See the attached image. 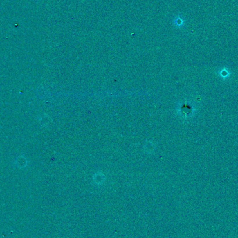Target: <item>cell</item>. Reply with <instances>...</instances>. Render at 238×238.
Segmentation results:
<instances>
[{
  "instance_id": "1",
  "label": "cell",
  "mask_w": 238,
  "mask_h": 238,
  "mask_svg": "<svg viewBox=\"0 0 238 238\" xmlns=\"http://www.w3.org/2000/svg\"><path fill=\"white\" fill-rule=\"evenodd\" d=\"M27 164V159L25 158L24 156H21L18 157L16 160V165L18 167L20 168H23L24 167H26Z\"/></svg>"
}]
</instances>
